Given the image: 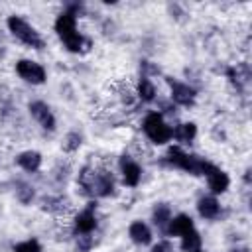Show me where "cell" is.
I'll list each match as a JSON object with an SVG mask.
<instances>
[{"mask_svg": "<svg viewBox=\"0 0 252 252\" xmlns=\"http://www.w3.org/2000/svg\"><path fill=\"white\" fill-rule=\"evenodd\" d=\"M55 32L61 37V41L65 43V47L69 51H81L83 45H89V39H85L79 32H77V16L71 12H63L57 16L55 20Z\"/></svg>", "mask_w": 252, "mask_h": 252, "instance_id": "6da1fadb", "label": "cell"}, {"mask_svg": "<svg viewBox=\"0 0 252 252\" xmlns=\"http://www.w3.org/2000/svg\"><path fill=\"white\" fill-rule=\"evenodd\" d=\"M79 183L85 189V193L89 195H96V197H106L112 193L114 189V179L110 173L100 171V173H91L89 169H83L79 173Z\"/></svg>", "mask_w": 252, "mask_h": 252, "instance_id": "7a4b0ae2", "label": "cell"}, {"mask_svg": "<svg viewBox=\"0 0 252 252\" xmlns=\"http://www.w3.org/2000/svg\"><path fill=\"white\" fill-rule=\"evenodd\" d=\"M8 30L12 32V35L16 39H20L22 43H26L28 47L33 49H41L43 47V39L41 35L35 32V28H32L24 18L20 16H10L8 18Z\"/></svg>", "mask_w": 252, "mask_h": 252, "instance_id": "3957f363", "label": "cell"}, {"mask_svg": "<svg viewBox=\"0 0 252 252\" xmlns=\"http://www.w3.org/2000/svg\"><path fill=\"white\" fill-rule=\"evenodd\" d=\"M144 134L150 138V142L158 144V146H163L171 140V128L169 124L163 120V116L159 112H150L146 118H144Z\"/></svg>", "mask_w": 252, "mask_h": 252, "instance_id": "277c9868", "label": "cell"}, {"mask_svg": "<svg viewBox=\"0 0 252 252\" xmlns=\"http://www.w3.org/2000/svg\"><path fill=\"white\" fill-rule=\"evenodd\" d=\"M167 161L173 165V167H179L187 173H193V175H203L205 173V167L209 161L201 159L199 156H191V154H185L183 150L179 148H169L167 152Z\"/></svg>", "mask_w": 252, "mask_h": 252, "instance_id": "5b68a950", "label": "cell"}, {"mask_svg": "<svg viewBox=\"0 0 252 252\" xmlns=\"http://www.w3.org/2000/svg\"><path fill=\"white\" fill-rule=\"evenodd\" d=\"M16 73L26 83H32V85H41L45 81V69L39 63L30 61V59H20L16 63Z\"/></svg>", "mask_w": 252, "mask_h": 252, "instance_id": "8992f818", "label": "cell"}, {"mask_svg": "<svg viewBox=\"0 0 252 252\" xmlns=\"http://www.w3.org/2000/svg\"><path fill=\"white\" fill-rule=\"evenodd\" d=\"M205 177H207V183H209V187H211V191L213 193H224L226 189H228V175L220 169V167H217V165H213V163H207V167H205V173H203Z\"/></svg>", "mask_w": 252, "mask_h": 252, "instance_id": "52a82bcc", "label": "cell"}, {"mask_svg": "<svg viewBox=\"0 0 252 252\" xmlns=\"http://www.w3.org/2000/svg\"><path fill=\"white\" fill-rule=\"evenodd\" d=\"M167 83H169V87H171V98H173L177 104H181V106H191V104L195 102L197 93H195L193 87H189V85H185V83L171 81V79H167Z\"/></svg>", "mask_w": 252, "mask_h": 252, "instance_id": "ba28073f", "label": "cell"}, {"mask_svg": "<svg viewBox=\"0 0 252 252\" xmlns=\"http://www.w3.org/2000/svg\"><path fill=\"white\" fill-rule=\"evenodd\" d=\"M120 171H122V179L128 187H136L142 179V169L140 165L130 158V156H122L120 158Z\"/></svg>", "mask_w": 252, "mask_h": 252, "instance_id": "9c48e42d", "label": "cell"}, {"mask_svg": "<svg viewBox=\"0 0 252 252\" xmlns=\"http://www.w3.org/2000/svg\"><path fill=\"white\" fill-rule=\"evenodd\" d=\"M96 226V217H94V203H89L87 209H83L75 217V232L77 234H91Z\"/></svg>", "mask_w": 252, "mask_h": 252, "instance_id": "30bf717a", "label": "cell"}, {"mask_svg": "<svg viewBox=\"0 0 252 252\" xmlns=\"http://www.w3.org/2000/svg\"><path fill=\"white\" fill-rule=\"evenodd\" d=\"M30 112H32V116L41 124V128H45V130H55V116H53V112L49 110V106H47L45 102H41V100L32 102V104H30Z\"/></svg>", "mask_w": 252, "mask_h": 252, "instance_id": "8fae6325", "label": "cell"}, {"mask_svg": "<svg viewBox=\"0 0 252 252\" xmlns=\"http://www.w3.org/2000/svg\"><path fill=\"white\" fill-rule=\"evenodd\" d=\"M193 228H195V226H193V220H191L189 215H177V217H173V219L167 222L165 234H169V236H183L185 232H189V230H193Z\"/></svg>", "mask_w": 252, "mask_h": 252, "instance_id": "7c38bea8", "label": "cell"}, {"mask_svg": "<svg viewBox=\"0 0 252 252\" xmlns=\"http://www.w3.org/2000/svg\"><path fill=\"white\" fill-rule=\"evenodd\" d=\"M197 211H199V215H201L203 219L213 220V219L219 217V213H220V205H219V201H217L213 195H207V197H201V199H199V203H197Z\"/></svg>", "mask_w": 252, "mask_h": 252, "instance_id": "4fadbf2b", "label": "cell"}, {"mask_svg": "<svg viewBox=\"0 0 252 252\" xmlns=\"http://www.w3.org/2000/svg\"><path fill=\"white\" fill-rule=\"evenodd\" d=\"M128 234H130V238L136 242V244H150V240H152V230H150V226L146 224V222H142V220H134L132 224H130V228H128Z\"/></svg>", "mask_w": 252, "mask_h": 252, "instance_id": "5bb4252c", "label": "cell"}, {"mask_svg": "<svg viewBox=\"0 0 252 252\" xmlns=\"http://www.w3.org/2000/svg\"><path fill=\"white\" fill-rule=\"evenodd\" d=\"M18 165L26 171H37L39 165H41V154L35 152V150H28V152H22L18 158H16Z\"/></svg>", "mask_w": 252, "mask_h": 252, "instance_id": "9a60e30c", "label": "cell"}, {"mask_svg": "<svg viewBox=\"0 0 252 252\" xmlns=\"http://www.w3.org/2000/svg\"><path fill=\"white\" fill-rule=\"evenodd\" d=\"M195 136H197V126H195L193 122H185V124H179V126L171 128V138L179 140L181 144L193 142Z\"/></svg>", "mask_w": 252, "mask_h": 252, "instance_id": "2e32d148", "label": "cell"}, {"mask_svg": "<svg viewBox=\"0 0 252 252\" xmlns=\"http://www.w3.org/2000/svg\"><path fill=\"white\" fill-rule=\"evenodd\" d=\"M169 220H171V209H169L165 203H159V205L154 209V224L165 232Z\"/></svg>", "mask_w": 252, "mask_h": 252, "instance_id": "e0dca14e", "label": "cell"}, {"mask_svg": "<svg viewBox=\"0 0 252 252\" xmlns=\"http://www.w3.org/2000/svg\"><path fill=\"white\" fill-rule=\"evenodd\" d=\"M226 75H228V79H230V83L232 85H236V87H242L248 79H250V71H248V67L246 65H236V67H228V71H226Z\"/></svg>", "mask_w": 252, "mask_h": 252, "instance_id": "ac0fdd59", "label": "cell"}, {"mask_svg": "<svg viewBox=\"0 0 252 252\" xmlns=\"http://www.w3.org/2000/svg\"><path fill=\"white\" fill-rule=\"evenodd\" d=\"M181 248L185 252H197L201 248V236H199V232L195 228L181 236Z\"/></svg>", "mask_w": 252, "mask_h": 252, "instance_id": "d6986e66", "label": "cell"}, {"mask_svg": "<svg viewBox=\"0 0 252 252\" xmlns=\"http://www.w3.org/2000/svg\"><path fill=\"white\" fill-rule=\"evenodd\" d=\"M138 96L144 102H150V100L156 98V87H154V83L148 77H142L140 79V83H138Z\"/></svg>", "mask_w": 252, "mask_h": 252, "instance_id": "ffe728a7", "label": "cell"}, {"mask_svg": "<svg viewBox=\"0 0 252 252\" xmlns=\"http://www.w3.org/2000/svg\"><path fill=\"white\" fill-rule=\"evenodd\" d=\"M14 252H41V244L35 238H30V240L18 242L14 246Z\"/></svg>", "mask_w": 252, "mask_h": 252, "instance_id": "44dd1931", "label": "cell"}, {"mask_svg": "<svg viewBox=\"0 0 252 252\" xmlns=\"http://www.w3.org/2000/svg\"><path fill=\"white\" fill-rule=\"evenodd\" d=\"M16 193H18V199H20L22 203H30V201L33 199V189H32L30 185H26V183H22Z\"/></svg>", "mask_w": 252, "mask_h": 252, "instance_id": "7402d4cb", "label": "cell"}, {"mask_svg": "<svg viewBox=\"0 0 252 252\" xmlns=\"http://www.w3.org/2000/svg\"><path fill=\"white\" fill-rule=\"evenodd\" d=\"M81 146V136L79 134H75V132H71L69 136H67V144L63 146L67 152H73L75 148H79Z\"/></svg>", "mask_w": 252, "mask_h": 252, "instance_id": "603a6c76", "label": "cell"}, {"mask_svg": "<svg viewBox=\"0 0 252 252\" xmlns=\"http://www.w3.org/2000/svg\"><path fill=\"white\" fill-rule=\"evenodd\" d=\"M77 244H79V250H81V252H87V250L93 246V238H91V234H81V236L77 238Z\"/></svg>", "mask_w": 252, "mask_h": 252, "instance_id": "cb8c5ba5", "label": "cell"}, {"mask_svg": "<svg viewBox=\"0 0 252 252\" xmlns=\"http://www.w3.org/2000/svg\"><path fill=\"white\" fill-rule=\"evenodd\" d=\"M152 252H173V246L167 240H161V242H158V244L152 246Z\"/></svg>", "mask_w": 252, "mask_h": 252, "instance_id": "d4e9b609", "label": "cell"}, {"mask_svg": "<svg viewBox=\"0 0 252 252\" xmlns=\"http://www.w3.org/2000/svg\"><path fill=\"white\" fill-rule=\"evenodd\" d=\"M197 252H201V250H197Z\"/></svg>", "mask_w": 252, "mask_h": 252, "instance_id": "484cf974", "label": "cell"}]
</instances>
